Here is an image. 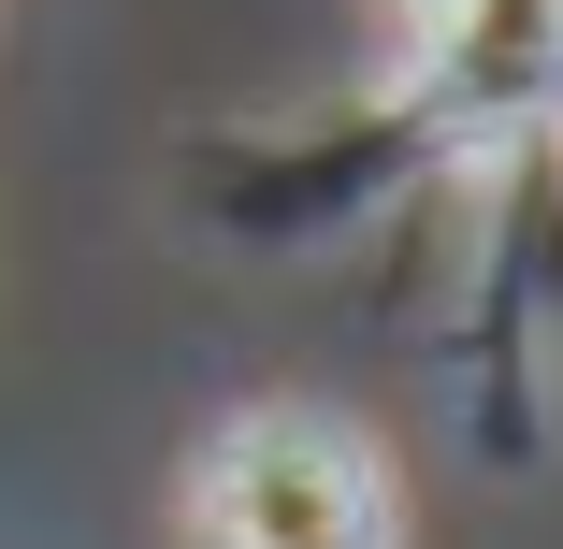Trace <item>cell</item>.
<instances>
[{
  "mask_svg": "<svg viewBox=\"0 0 563 549\" xmlns=\"http://www.w3.org/2000/svg\"><path fill=\"white\" fill-rule=\"evenodd\" d=\"M188 549H405L390 449L347 405L246 391L188 449Z\"/></svg>",
  "mask_w": 563,
  "mask_h": 549,
  "instance_id": "cell-2",
  "label": "cell"
},
{
  "mask_svg": "<svg viewBox=\"0 0 563 549\" xmlns=\"http://www.w3.org/2000/svg\"><path fill=\"white\" fill-rule=\"evenodd\" d=\"M433 174H448V160L419 145V117L390 101V73L347 87V101H303V117H246V131L174 145V202L202 217V232H232V246H275V261L405 217Z\"/></svg>",
  "mask_w": 563,
  "mask_h": 549,
  "instance_id": "cell-1",
  "label": "cell"
},
{
  "mask_svg": "<svg viewBox=\"0 0 563 549\" xmlns=\"http://www.w3.org/2000/svg\"><path fill=\"white\" fill-rule=\"evenodd\" d=\"M390 15H433V0H390Z\"/></svg>",
  "mask_w": 563,
  "mask_h": 549,
  "instance_id": "cell-4",
  "label": "cell"
},
{
  "mask_svg": "<svg viewBox=\"0 0 563 549\" xmlns=\"http://www.w3.org/2000/svg\"><path fill=\"white\" fill-rule=\"evenodd\" d=\"M390 101L448 174H492L520 145H563V0H433L405 15Z\"/></svg>",
  "mask_w": 563,
  "mask_h": 549,
  "instance_id": "cell-3",
  "label": "cell"
}]
</instances>
